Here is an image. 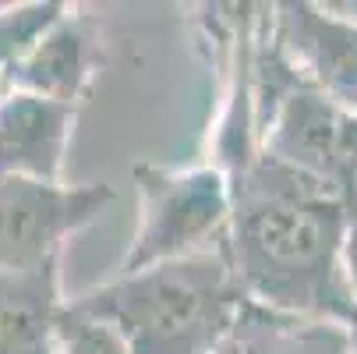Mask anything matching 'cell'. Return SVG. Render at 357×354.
<instances>
[{"label":"cell","mask_w":357,"mask_h":354,"mask_svg":"<svg viewBox=\"0 0 357 354\" xmlns=\"http://www.w3.org/2000/svg\"><path fill=\"white\" fill-rule=\"evenodd\" d=\"M75 121L78 107L8 89L0 96V174L64 181Z\"/></svg>","instance_id":"7"},{"label":"cell","mask_w":357,"mask_h":354,"mask_svg":"<svg viewBox=\"0 0 357 354\" xmlns=\"http://www.w3.org/2000/svg\"><path fill=\"white\" fill-rule=\"evenodd\" d=\"M61 312V259L0 273V354H54Z\"/></svg>","instance_id":"8"},{"label":"cell","mask_w":357,"mask_h":354,"mask_svg":"<svg viewBox=\"0 0 357 354\" xmlns=\"http://www.w3.org/2000/svg\"><path fill=\"white\" fill-rule=\"evenodd\" d=\"M103 61L107 46L99 22L71 4V11L36 43L32 54L4 75V85L64 107H82L103 71Z\"/></svg>","instance_id":"6"},{"label":"cell","mask_w":357,"mask_h":354,"mask_svg":"<svg viewBox=\"0 0 357 354\" xmlns=\"http://www.w3.org/2000/svg\"><path fill=\"white\" fill-rule=\"evenodd\" d=\"M68 301L110 323L128 354H220L248 297L220 241L138 273H114Z\"/></svg>","instance_id":"2"},{"label":"cell","mask_w":357,"mask_h":354,"mask_svg":"<svg viewBox=\"0 0 357 354\" xmlns=\"http://www.w3.org/2000/svg\"><path fill=\"white\" fill-rule=\"evenodd\" d=\"M54 354H128L124 337L89 312H78L64 297V312L57 319V337H54Z\"/></svg>","instance_id":"11"},{"label":"cell","mask_w":357,"mask_h":354,"mask_svg":"<svg viewBox=\"0 0 357 354\" xmlns=\"http://www.w3.org/2000/svg\"><path fill=\"white\" fill-rule=\"evenodd\" d=\"M343 323H347V333H350V354H357V316H354V309Z\"/></svg>","instance_id":"13"},{"label":"cell","mask_w":357,"mask_h":354,"mask_svg":"<svg viewBox=\"0 0 357 354\" xmlns=\"http://www.w3.org/2000/svg\"><path fill=\"white\" fill-rule=\"evenodd\" d=\"M340 270H343V287H347V297H350V309L357 316V213L350 216V227H347V237H343Z\"/></svg>","instance_id":"12"},{"label":"cell","mask_w":357,"mask_h":354,"mask_svg":"<svg viewBox=\"0 0 357 354\" xmlns=\"http://www.w3.org/2000/svg\"><path fill=\"white\" fill-rule=\"evenodd\" d=\"M103 181H32L0 174V273L57 263L75 234L89 230L114 202Z\"/></svg>","instance_id":"4"},{"label":"cell","mask_w":357,"mask_h":354,"mask_svg":"<svg viewBox=\"0 0 357 354\" xmlns=\"http://www.w3.org/2000/svg\"><path fill=\"white\" fill-rule=\"evenodd\" d=\"M71 11L68 0H32V4L0 8V78L22 64L36 43Z\"/></svg>","instance_id":"10"},{"label":"cell","mask_w":357,"mask_h":354,"mask_svg":"<svg viewBox=\"0 0 357 354\" xmlns=\"http://www.w3.org/2000/svg\"><path fill=\"white\" fill-rule=\"evenodd\" d=\"M227 259L251 305L301 319L350 316L340 251L350 227L347 198L294 167L259 153L230 184Z\"/></svg>","instance_id":"1"},{"label":"cell","mask_w":357,"mask_h":354,"mask_svg":"<svg viewBox=\"0 0 357 354\" xmlns=\"http://www.w3.org/2000/svg\"><path fill=\"white\" fill-rule=\"evenodd\" d=\"M220 354H350L347 323L280 316L244 301Z\"/></svg>","instance_id":"9"},{"label":"cell","mask_w":357,"mask_h":354,"mask_svg":"<svg viewBox=\"0 0 357 354\" xmlns=\"http://www.w3.org/2000/svg\"><path fill=\"white\" fill-rule=\"evenodd\" d=\"M8 92V85H4V78H0V96H4Z\"/></svg>","instance_id":"14"},{"label":"cell","mask_w":357,"mask_h":354,"mask_svg":"<svg viewBox=\"0 0 357 354\" xmlns=\"http://www.w3.org/2000/svg\"><path fill=\"white\" fill-rule=\"evenodd\" d=\"M266 29L290 64V71L333 99L347 114H357V25L315 4H273Z\"/></svg>","instance_id":"5"},{"label":"cell","mask_w":357,"mask_h":354,"mask_svg":"<svg viewBox=\"0 0 357 354\" xmlns=\"http://www.w3.org/2000/svg\"><path fill=\"white\" fill-rule=\"evenodd\" d=\"M138 227L117 273H138L223 241L230 223V177L213 163H135Z\"/></svg>","instance_id":"3"}]
</instances>
